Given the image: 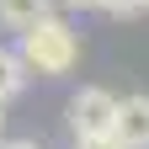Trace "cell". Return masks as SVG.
<instances>
[{
    "label": "cell",
    "instance_id": "277c9868",
    "mask_svg": "<svg viewBox=\"0 0 149 149\" xmlns=\"http://www.w3.org/2000/svg\"><path fill=\"white\" fill-rule=\"evenodd\" d=\"M43 16H53V0H0V27L6 32H27Z\"/></svg>",
    "mask_w": 149,
    "mask_h": 149
},
{
    "label": "cell",
    "instance_id": "ba28073f",
    "mask_svg": "<svg viewBox=\"0 0 149 149\" xmlns=\"http://www.w3.org/2000/svg\"><path fill=\"white\" fill-rule=\"evenodd\" d=\"M53 6H64V11H96V0H53Z\"/></svg>",
    "mask_w": 149,
    "mask_h": 149
},
{
    "label": "cell",
    "instance_id": "9c48e42d",
    "mask_svg": "<svg viewBox=\"0 0 149 149\" xmlns=\"http://www.w3.org/2000/svg\"><path fill=\"white\" fill-rule=\"evenodd\" d=\"M0 149H43V144H37V139H6Z\"/></svg>",
    "mask_w": 149,
    "mask_h": 149
},
{
    "label": "cell",
    "instance_id": "52a82bcc",
    "mask_svg": "<svg viewBox=\"0 0 149 149\" xmlns=\"http://www.w3.org/2000/svg\"><path fill=\"white\" fill-rule=\"evenodd\" d=\"M74 149H123L117 139H74Z\"/></svg>",
    "mask_w": 149,
    "mask_h": 149
},
{
    "label": "cell",
    "instance_id": "6da1fadb",
    "mask_svg": "<svg viewBox=\"0 0 149 149\" xmlns=\"http://www.w3.org/2000/svg\"><path fill=\"white\" fill-rule=\"evenodd\" d=\"M16 59L27 74H43V80H59L80 64V32H74L64 16H43L27 32H16Z\"/></svg>",
    "mask_w": 149,
    "mask_h": 149
},
{
    "label": "cell",
    "instance_id": "8992f818",
    "mask_svg": "<svg viewBox=\"0 0 149 149\" xmlns=\"http://www.w3.org/2000/svg\"><path fill=\"white\" fill-rule=\"evenodd\" d=\"M96 11L117 16V22H133V16H144V11H149V0H96Z\"/></svg>",
    "mask_w": 149,
    "mask_h": 149
},
{
    "label": "cell",
    "instance_id": "5b68a950",
    "mask_svg": "<svg viewBox=\"0 0 149 149\" xmlns=\"http://www.w3.org/2000/svg\"><path fill=\"white\" fill-rule=\"evenodd\" d=\"M27 80H32V74L22 69L16 48H6V43H0V101H16V96L27 91Z\"/></svg>",
    "mask_w": 149,
    "mask_h": 149
},
{
    "label": "cell",
    "instance_id": "3957f363",
    "mask_svg": "<svg viewBox=\"0 0 149 149\" xmlns=\"http://www.w3.org/2000/svg\"><path fill=\"white\" fill-rule=\"evenodd\" d=\"M112 139L123 149H149V96H123L117 101V123H112Z\"/></svg>",
    "mask_w": 149,
    "mask_h": 149
},
{
    "label": "cell",
    "instance_id": "7a4b0ae2",
    "mask_svg": "<svg viewBox=\"0 0 149 149\" xmlns=\"http://www.w3.org/2000/svg\"><path fill=\"white\" fill-rule=\"evenodd\" d=\"M112 123H117V96L101 85H85L80 96L69 101V128L74 139H112Z\"/></svg>",
    "mask_w": 149,
    "mask_h": 149
},
{
    "label": "cell",
    "instance_id": "30bf717a",
    "mask_svg": "<svg viewBox=\"0 0 149 149\" xmlns=\"http://www.w3.org/2000/svg\"><path fill=\"white\" fill-rule=\"evenodd\" d=\"M0 128H6V101H0Z\"/></svg>",
    "mask_w": 149,
    "mask_h": 149
}]
</instances>
